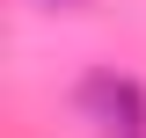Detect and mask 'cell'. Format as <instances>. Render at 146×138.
I'll list each match as a JSON object with an SVG mask.
<instances>
[{
  "mask_svg": "<svg viewBox=\"0 0 146 138\" xmlns=\"http://www.w3.org/2000/svg\"><path fill=\"white\" fill-rule=\"evenodd\" d=\"M73 109H80V124H88L95 138H146V87L131 80V73H117V66L80 73Z\"/></svg>",
  "mask_w": 146,
  "mask_h": 138,
  "instance_id": "6da1fadb",
  "label": "cell"
},
{
  "mask_svg": "<svg viewBox=\"0 0 146 138\" xmlns=\"http://www.w3.org/2000/svg\"><path fill=\"white\" fill-rule=\"evenodd\" d=\"M36 7H51V15H66V7H80V0H36Z\"/></svg>",
  "mask_w": 146,
  "mask_h": 138,
  "instance_id": "7a4b0ae2",
  "label": "cell"
}]
</instances>
